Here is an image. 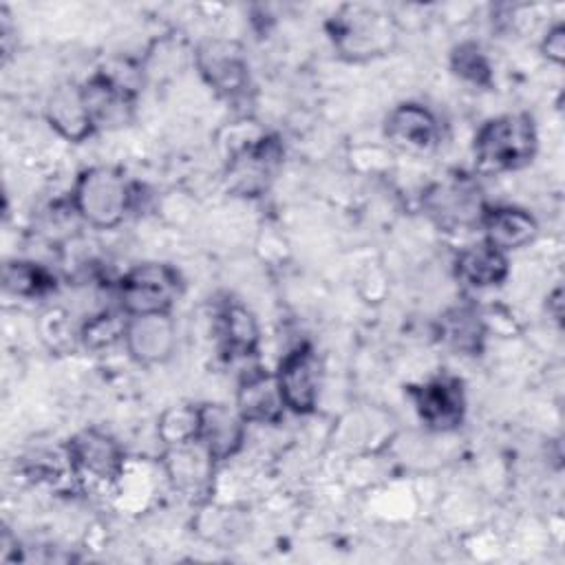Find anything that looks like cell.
<instances>
[{
  "instance_id": "obj_1",
  "label": "cell",
  "mask_w": 565,
  "mask_h": 565,
  "mask_svg": "<svg viewBox=\"0 0 565 565\" xmlns=\"http://www.w3.org/2000/svg\"><path fill=\"white\" fill-rule=\"evenodd\" d=\"M137 185L115 166L84 168L71 188L73 212L97 230L117 227L135 207Z\"/></svg>"
},
{
  "instance_id": "obj_2",
  "label": "cell",
  "mask_w": 565,
  "mask_h": 565,
  "mask_svg": "<svg viewBox=\"0 0 565 565\" xmlns=\"http://www.w3.org/2000/svg\"><path fill=\"white\" fill-rule=\"evenodd\" d=\"M324 26L335 53L347 62L382 57L397 42L393 15L369 4H342Z\"/></svg>"
},
{
  "instance_id": "obj_3",
  "label": "cell",
  "mask_w": 565,
  "mask_h": 565,
  "mask_svg": "<svg viewBox=\"0 0 565 565\" xmlns=\"http://www.w3.org/2000/svg\"><path fill=\"white\" fill-rule=\"evenodd\" d=\"M536 126L525 113H508L481 124L475 135V163L481 172H510L536 154Z\"/></svg>"
},
{
  "instance_id": "obj_4",
  "label": "cell",
  "mask_w": 565,
  "mask_h": 565,
  "mask_svg": "<svg viewBox=\"0 0 565 565\" xmlns=\"http://www.w3.org/2000/svg\"><path fill=\"white\" fill-rule=\"evenodd\" d=\"M183 289L179 271L168 263L130 267L117 285L119 307L126 316L170 313Z\"/></svg>"
},
{
  "instance_id": "obj_5",
  "label": "cell",
  "mask_w": 565,
  "mask_h": 565,
  "mask_svg": "<svg viewBox=\"0 0 565 565\" xmlns=\"http://www.w3.org/2000/svg\"><path fill=\"white\" fill-rule=\"evenodd\" d=\"M194 66L201 79L223 99L238 102L252 88V73L245 49L236 40L210 38L194 51Z\"/></svg>"
},
{
  "instance_id": "obj_6",
  "label": "cell",
  "mask_w": 565,
  "mask_h": 565,
  "mask_svg": "<svg viewBox=\"0 0 565 565\" xmlns=\"http://www.w3.org/2000/svg\"><path fill=\"white\" fill-rule=\"evenodd\" d=\"M422 203L426 214L446 232L479 227L488 207L479 183L468 174H452L430 185Z\"/></svg>"
},
{
  "instance_id": "obj_7",
  "label": "cell",
  "mask_w": 565,
  "mask_h": 565,
  "mask_svg": "<svg viewBox=\"0 0 565 565\" xmlns=\"http://www.w3.org/2000/svg\"><path fill=\"white\" fill-rule=\"evenodd\" d=\"M280 163L282 143L276 135L249 137L227 159V188L241 196H258L269 188Z\"/></svg>"
},
{
  "instance_id": "obj_8",
  "label": "cell",
  "mask_w": 565,
  "mask_h": 565,
  "mask_svg": "<svg viewBox=\"0 0 565 565\" xmlns=\"http://www.w3.org/2000/svg\"><path fill=\"white\" fill-rule=\"evenodd\" d=\"M285 408L294 415H309L318 406L322 366L309 342L291 347L274 371Z\"/></svg>"
},
{
  "instance_id": "obj_9",
  "label": "cell",
  "mask_w": 565,
  "mask_h": 565,
  "mask_svg": "<svg viewBox=\"0 0 565 565\" xmlns=\"http://www.w3.org/2000/svg\"><path fill=\"white\" fill-rule=\"evenodd\" d=\"M64 452L71 470L95 483H113L124 472V448L102 428L77 430L68 437Z\"/></svg>"
},
{
  "instance_id": "obj_10",
  "label": "cell",
  "mask_w": 565,
  "mask_h": 565,
  "mask_svg": "<svg viewBox=\"0 0 565 565\" xmlns=\"http://www.w3.org/2000/svg\"><path fill=\"white\" fill-rule=\"evenodd\" d=\"M417 417L426 428L435 433H448L463 424L466 393L463 384L455 375H435L417 386L408 388Z\"/></svg>"
},
{
  "instance_id": "obj_11",
  "label": "cell",
  "mask_w": 565,
  "mask_h": 565,
  "mask_svg": "<svg viewBox=\"0 0 565 565\" xmlns=\"http://www.w3.org/2000/svg\"><path fill=\"white\" fill-rule=\"evenodd\" d=\"M95 130H117L135 117V88L113 71H95L82 84Z\"/></svg>"
},
{
  "instance_id": "obj_12",
  "label": "cell",
  "mask_w": 565,
  "mask_h": 565,
  "mask_svg": "<svg viewBox=\"0 0 565 565\" xmlns=\"http://www.w3.org/2000/svg\"><path fill=\"white\" fill-rule=\"evenodd\" d=\"M128 355L143 366L163 364L177 349V327L170 313L128 316L124 329Z\"/></svg>"
},
{
  "instance_id": "obj_13",
  "label": "cell",
  "mask_w": 565,
  "mask_h": 565,
  "mask_svg": "<svg viewBox=\"0 0 565 565\" xmlns=\"http://www.w3.org/2000/svg\"><path fill=\"white\" fill-rule=\"evenodd\" d=\"M247 422L236 411L221 402L199 404V433L196 441L210 452L216 463L232 459L245 444Z\"/></svg>"
},
{
  "instance_id": "obj_14",
  "label": "cell",
  "mask_w": 565,
  "mask_h": 565,
  "mask_svg": "<svg viewBox=\"0 0 565 565\" xmlns=\"http://www.w3.org/2000/svg\"><path fill=\"white\" fill-rule=\"evenodd\" d=\"M384 137L404 152H430L439 143V121L426 106L404 102L386 115Z\"/></svg>"
},
{
  "instance_id": "obj_15",
  "label": "cell",
  "mask_w": 565,
  "mask_h": 565,
  "mask_svg": "<svg viewBox=\"0 0 565 565\" xmlns=\"http://www.w3.org/2000/svg\"><path fill=\"white\" fill-rule=\"evenodd\" d=\"M44 117L46 124L71 143H82L97 132L84 102L82 84L75 82H62L49 93L44 102Z\"/></svg>"
},
{
  "instance_id": "obj_16",
  "label": "cell",
  "mask_w": 565,
  "mask_h": 565,
  "mask_svg": "<svg viewBox=\"0 0 565 565\" xmlns=\"http://www.w3.org/2000/svg\"><path fill=\"white\" fill-rule=\"evenodd\" d=\"M234 406L247 424H278L287 413L276 375L265 369H252L241 377Z\"/></svg>"
},
{
  "instance_id": "obj_17",
  "label": "cell",
  "mask_w": 565,
  "mask_h": 565,
  "mask_svg": "<svg viewBox=\"0 0 565 565\" xmlns=\"http://www.w3.org/2000/svg\"><path fill=\"white\" fill-rule=\"evenodd\" d=\"M479 227L483 241L505 254L530 245L539 234L536 218L516 205H488Z\"/></svg>"
},
{
  "instance_id": "obj_18",
  "label": "cell",
  "mask_w": 565,
  "mask_h": 565,
  "mask_svg": "<svg viewBox=\"0 0 565 565\" xmlns=\"http://www.w3.org/2000/svg\"><path fill=\"white\" fill-rule=\"evenodd\" d=\"M163 466L172 486L183 494L205 492L216 461L210 452L194 439L181 446H168L163 450Z\"/></svg>"
},
{
  "instance_id": "obj_19",
  "label": "cell",
  "mask_w": 565,
  "mask_h": 565,
  "mask_svg": "<svg viewBox=\"0 0 565 565\" xmlns=\"http://www.w3.org/2000/svg\"><path fill=\"white\" fill-rule=\"evenodd\" d=\"M455 274L470 287L488 289L501 285L510 274L508 254L492 247L483 238L466 245L455 258Z\"/></svg>"
},
{
  "instance_id": "obj_20",
  "label": "cell",
  "mask_w": 565,
  "mask_h": 565,
  "mask_svg": "<svg viewBox=\"0 0 565 565\" xmlns=\"http://www.w3.org/2000/svg\"><path fill=\"white\" fill-rule=\"evenodd\" d=\"M216 340L223 358L227 360L254 355L260 340V331L254 313L245 305L230 300L218 311Z\"/></svg>"
},
{
  "instance_id": "obj_21",
  "label": "cell",
  "mask_w": 565,
  "mask_h": 565,
  "mask_svg": "<svg viewBox=\"0 0 565 565\" xmlns=\"http://www.w3.org/2000/svg\"><path fill=\"white\" fill-rule=\"evenodd\" d=\"M439 335L450 349L463 355H479L486 340V324L477 309L455 307L439 320Z\"/></svg>"
},
{
  "instance_id": "obj_22",
  "label": "cell",
  "mask_w": 565,
  "mask_h": 565,
  "mask_svg": "<svg viewBox=\"0 0 565 565\" xmlns=\"http://www.w3.org/2000/svg\"><path fill=\"white\" fill-rule=\"evenodd\" d=\"M2 287L18 298H42L55 289V276L33 260H9L2 269Z\"/></svg>"
},
{
  "instance_id": "obj_23",
  "label": "cell",
  "mask_w": 565,
  "mask_h": 565,
  "mask_svg": "<svg viewBox=\"0 0 565 565\" xmlns=\"http://www.w3.org/2000/svg\"><path fill=\"white\" fill-rule=\"evenodd\" d=\"M450 71L479 88H490L492 86V66L488 55L483 53L481 44L466 40L452 46L450 51Z\"/></svg>"
},
{
  "instance_id": "obj_24",
  "label": "cell",
  "mask_w": 565,
  "mask_h": 565,
  "mask_svg": "<svg viewBox=\"0 0 565 565\" xmlns=\"http://www.w3.org/2000/svg\"><path fill=\"white\" fill-rule=\"evenodd\" d=\"M199 433V406L177 404L166 408L157 422V435L163 446H181L194 441Z\"/></svg>"
},
{
  "instance_id": "obj_25",
  "label": "cell",
  "mask_w": 565,
  "mask_h": 565,
  "mask_svg": "<svg viewBox=\"0 0 565 565\" xmlns=\"http://www.w3.org/2000/svg\"><path fill=\"white\" fill-rule=\"evenodd\" d=\"M126 320H128V316L124 311H99L84 322L79 338H82L84 347L90 351L106 349V347L115 344L117 340H124Z\"/></svg>"
},
{
  "instance_id": "obj_26",
  "label": "cell",
  "mask_w": 565,
  "mask_h": 565,
  "mask_svg": "<svg viewBox=\"0 0 565 565\" xmlns=\"http://www.w3.org/2000/svg\"><path fill=\"white\" fill-rule=\"evenodd\" d=\"M541 53L552 64L561 66L565 62V24L563 22H554L545 31L541 40Z\"/></svg>"
},
{
  "instance_id": "obj_27",
  "label": "cell",
  "mask_w": 565,
  "mask_h": 565,
  "mask_svg": "<svg viewBox=\"0 0 565 565\" xmlns=\"http://www.w3.org/2000/svg\"><path fill=\"white\" fill-rule=\"evenodd\" d=\"M561 296H563V291H561V287H556L554 291H552V296H547V309L552 311V316L556 318V320H561V309H563V300H561Z\"/></svg>"
}]
</instances>
